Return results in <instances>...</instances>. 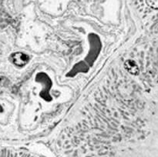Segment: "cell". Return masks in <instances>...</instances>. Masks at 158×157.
<instances>
[{
    "label": "cell",
    "mask_w": 158,
    "mask_h": 157,
    "mask_svg": "<svg viewBox=\"0 0 158 157\" xmlns=\"http://www.w3.org/2000/svg\"><path fill=\"white\" fill-rule=\"evenodd\" d=\"M146 2L151 8L158 10V0H146Z\"/></svg>",
    "instance_id": "3"
},
{
    "label": "cell",
    "mask_w": 158,
    "mask_h": 157,
    "mask_svg": "<svg viewBox=\"0 0 158 157\" xmlns=\"http://www.w3.org/2000/svg\"><path fill=\"white\" fill-rule=\"evenodd\" d=\"M14 64L18 66H23L29 62V56L22 52H16L12 55Z\"/></svg>",
    "instance_id": "1"
},
{
    "label": "cell",
    "mask_w": 158,
    "mask_h": 157,
    "mask_svg": "<svg viewBox=\"0 0 158 157\" xmlns=\"http://www.w3.org/2000/svg\"><path fill=\"white\" fill-rule=\"evenodd\" d=\"M124 67L127 72L132 75H137L139 73V68L137 63L133 60H127L125 62Z\"/></svg>",
    "instance_id": "2"
}]
</instances>
